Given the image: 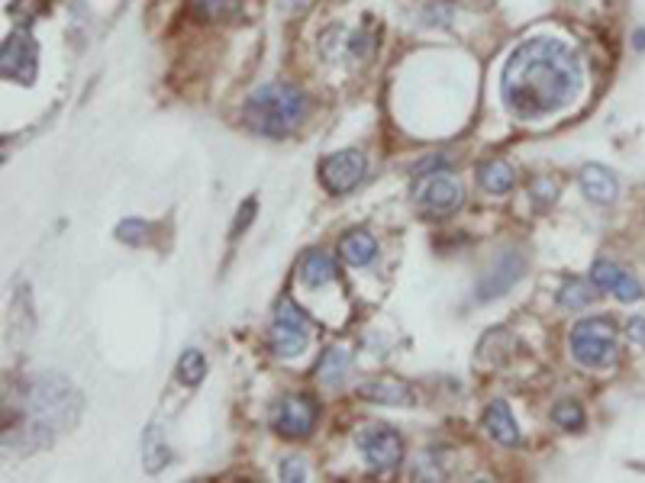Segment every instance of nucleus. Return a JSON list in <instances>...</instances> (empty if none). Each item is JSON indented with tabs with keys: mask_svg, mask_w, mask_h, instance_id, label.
<instances>
[{
	"mask_svg": "<svg viewBox=\"0 0 645 483\" xmlns=\"http://www.w3.org/2000/svg\"><path fill=\"white\" fill-rule=\"evenodd\" d=\"M584 87V68L562 39L536 36L520 42L500 71V97L516 120H542L565 110Z\"/></svg>",
	"mask_w": 645,
	"mask_h": 483,
	"instance_id": "f257e3e1",
	"label": "nucleus"
},
{
	"mask_svg": "<svg viewBox=\"0 0 645 483\" xmlns=\"http://www.w3.org/2000/svg\"><path fill=\"white\" fill-rule=\"evenodd\" d=\"M249 129L258 136L284 139L304 123L307 116V94L294 84H265L255 94H249L246 107H242Z\"/></svg>",
	"mask_w": 645,
	"mask_h": 483,
	"instance_id": "f03ea898",
	"label": "nucleus"
},
{
	"mask_svg": "<svg viewBox=\"0 0 645 483\" xmlns=\"http://www.w3.org/2000/svg\"><path fill=\"white\" fill-rule=\"evenodd\" d=\"M81 397L78 390L59 374H42L30 380L26 387V416H30L33 445H46L49 435L42 432H59L78 419Z\"/></svg>",
	"mask_w": 645,
	"mask_h": 483,
	"instance_id": "7ed1b4c3",
	"label": "nucleus"
},
{
	"mask_svg": "<svg viewBox=\"0 0 645 483\" xmlns=\"http://www.w3.org/2000/svg\"><path fill=\"white\" fill-rule=\"evenodd\" d=\"M568 348L584 368H610L616 355H620V335H616L613 319L607 316L581 319L568 335Z\"/></svg>",
	"mask_w": 645,
	"mask_h": 483,
	"instance_id": "20e7f679",
	"label": "nucleus"
},
{
	"mask_svg": "<svg viewBox=\"0 0 645 483\" xmlns=\"http://www.w3.org/2000/svg\"><path fill=\"white\" fill-rule=\"evenodd\" d=\"M313 339V322L310 316L300 310L294 300H278L275 306V326H271V348L278 358H294L304 355L307 345Z\"/></svg>",
	"mask_w": 645,
	"mask_h": 483,
	"instance_id": "39448f33",
	"label": "nucleus"
},
{
	"mask_svg": "<svg viewBox=\"0 0 645 483\" xmlns=\"http://www.w3.org/2000/svg\"><path fill=\"white\" fill-rule=\"evenodd\" d=\"M449 168L433 171V174H420L417 184H413V200L417 207L433 213V216H449L465 203V190L458 184L452 174H446Z\"/></svg>",
	"mask_w": 645,
	"mask_h": 483,
	"instance_id": "423d86ee",
	"label": "nucleus"
},
{
	"mask_svg": "<svg viewBox=\"0 0 645 483\" xmlns=\"http://www.w3.org/2000/svg\"><path fill=\"white\" fill-rule=\"evenodd\" d=\"M365 171H368V161H365L362 152H358V149H342L336 155L323 158L320 181L333 197H342V194H349V190H355L358 184H362Z\"/></svg>",
	"mask_w": 645,
	"mask_h": 483,
	"instance_id": "0eeeda50",
	"label": "nucleus"
},
{
	"mask_svg": "<svg viewBox=\"0 0 645 483\" xmlns=\"http://www.w3.org/2000/svg\"><path fill=\"white\" fill-rule=\"evenodd\" d=\"M523 271H526L523 252H516V248H507V252H500V255L491 261V268H487L484 277L478 281L475 300H478V303H491V300H497V297H504L507 290L523 277Z\"/></svg>",
	"mask_w": 645,
	"mask_h": 483,
	"instance_id": "6e6552de",
	"label": "nucleus"
},
{
	"mask_svg": "<svg viewBox=\"0 0 645 483\" xmlns=\"http://www.w3.org/2000/svg\"><path fill=\"white\" fill-rule=\"evenodd\" d=\"M358 448L375 471H391L404 458V438L391 426H365L358 432Z\"/></svg>",
	"mask_w": 645,
	"mask_h": 483,
	"instance_id": "1a4fd4ad",
	"label": "nucleus"
},
{
	"mask_svg": "<svg viewBox=\"0 0 645 483\" xmlns=\"http://www.w3.org/2000/svg\"><path fill=\"white\" fill-rule=\"evenodd\" d=\"M0 68H4L7 81L17 84H33L36 81V68H39V49L36 42L26 33H13L7 36L4 49H0Z\"/></svg>",
	"mask_w": 645,
	"mask_h": 483,
	"instance_id": "9d476101",
	"label": "nucleus"
},
{
	"mask_svg": "<svg viewBox=\"0 0 645 483\" xmlns=\"http://www.w3.org/2000/svg\"><path fill=\"white\" fill-rule=\"evenodd\" d=\"M317 426V403L310 397H284L278 406V416H275V429L284 438H307Z\"/></svg>",
	"mask_w": 645,
	"mask_h": 483,
	"instance_id": "9b49d317",
	"label": "nucleus"
},
{
	"mask_svg": "<svg viewBox=\"0 0 645 483\" xmlns=\"http://www.w3.org/2000/svg\"><path fill=\"white\" fill-rule=\"evenodd\" d=\"M591 281H594V287L616 294L623 303H636L642 297V284L620 265H613V261H597L591 268Z\"/></svg>",
	"mask_w": 645,
	"mask_h": 483,
	"instance_id": "f8f14e48",
	"label": "nucleus"
},
{
	"mask_svg": "<svg viewBox=\"0 0 645 483\" xmlns=\"http://www.w3.org/2000/svg\"><path fill=\"white\" fill-rule=\"evenodd\" d=\"M358 393L381 406H410L413 403V387L400 377H375L358 387Z\"/></svg>",
	"mask_w": 645,
	"mask_h": 483,
	"instance_id": "ddd939ff",
	"label": "nucleus"
},
{
	"mask_svg": "<svg viewBox=\"0 0 645 483\" xmlns=\"http://www.w3.org/2000/svg\"><path fill=\"white\" fill-rule=\"evenodd\" d=\"M581 190L591 203H613L620 194V184H616V174L604 165H584L581 168Z\"/></svg>",
	"mask_w": 645,
	"mask_h": 483,
	"instance_id": "4468645a",
	"label": "nucleus"
},
{
	"mask_svg": "<svg viewBox=\"0 0 645 483\" xmlns=\"http://www.w3.org/2000/svg\"><path fill=\"white\" fill-rule=\"evenodd\" d=\"M484 429L497 445H516V442H520V429H516V419H513L510 406L504 400H494L491 406H487Z\"/></svg>",
	"mask_w": 645,
	"mask_h": 483,
	"instance_id": "2eb2a0df",
	"label": "nucleus"
},
{
	"mask_svg": "<svg viewBox=\"0 0 645 483\" xmlns=\"http://www.w3.org/2000/svg\"><path fill=\"white\" fill-rule=\"evenodd\" d=\"M339 252L352 268H362V265H371V261H375L378 242L371 239L365 229H352V232H346V236L339 239Z\"/></svg>",
	"mask_w": 645,
	"mask_h": 483,
	"instance_id": "dca6fc26",
	"label": "nucleus"
},
{
	"mask_svg": "<svg viewBox=\"0 0 645 483\" xmlns=\"http://www.w3.org/2000/svg\"><path fill=\"white\" fill-rule=\"evenodd\" d=\"M300 281H304L307 287L333 284L336 281V261L326 252H320V248H313V252H307L304 261H300Z\"/></svg>",
	"mask_w": 645,
	"mask_h": 483,
	"instance_id": "f3484780",
	"label": "nucleus"
},
{
	"mask_svg": "<svg viewBox=\"0 0 645 483\" xmlns=\"http://www.w3.org/2000/svg\"><path fill=\"white\" fill-rule=\"evenodd\" d=\"M168 461H171V448L165 442L162 429L159 426H149L146 435H142V467H146L149 474H159Z\"/></svg>",
	"mask_w": 645,
	"mask_h": 483,
	"instance_id": "a211bd4d",
	"label": "nucleus"
},
{
	"mask_svg": "<svg viewBox=\"0 0 645 483\" xmlns=\"http://www.w3.org/2000/svg\"><path fill=\"white\" fill-rule=\"evenodd\" d=\"M478 178H481V187L487 190V194H507V190H513V184H516V174L507 161H487Z\"/></svg>",
	"mask_w": 645,
	"mask_h": 483,
	"instance_id": "6ab92c4d",
	"label": "nucleus"
},
{
	"mask_svg": "<svg viewBox=\"0 0 645 483\" xmlns=\"http://www.w3.org/2000/svg\"><path fill=\"white\" fill-rule=\"evenodd\" d=\"M349 368H352L349 351L346 348H329L323 355V361H320V380H323V384H329V387H339L342 377L349 374Z\"/></svg>",
	"mask_w": 645,
	"mask_h": 483,
	"instance_id": "aec40b11",
	"label": "nucleus"
},
{
	"mask_svg": "<svg viewBox=\"0 0 645 483\" xmlns=\"http://www.w3.org/2000/svg\"><path fill=\"white\" fill-rule=\"evenodd\" d=\"M558 303H562L565 310H584V306L594 303V290H591V284H584L581 277H568L562 290H558Z\"/></svg>",
	"mask_w": 645,
	"mask_h": 483,
	"instance_id": "412c9836",
	"label": "nucleus"
},
{
	"mask_svg": "<svg viewBox=\"0 0 645 483\" xmlns=\"http://www.w3.org/2000/svg\"><path fill=\"white\" fill-rule=\"evenodd\" d=\"M178 377H181V384H200V380L207 377V358H204V351H197V348H188L181 355L178 361Z\"/></svg>",
	"mask_w": 645,
	"mask_h": 483,
	"instance_id": "4be33fe9",
	"label": "nucleus"
},
{
	"mask_svg": "<svg viewBox=\"0 0 645 483\" xmlns=\"http://www.w3.org/2000/svg\"><path fill=\"white\" fill-rule=\"evenodd\" d=\"M552 419H555L562 429L575 432V429L584 426V409H581V403H575V400H565V403H558V406L552 409Z\"/></svg>",
	"mask_w": 645,
	"mask_h": 483,
	"instance_id": "5701e85b",
	"label": "nucleus"
},
{
	"mask_svg": "<svg viewBox=\"0 0 645 483\" xmlns=\"http://www.w3.org/2000/svg\"><path fill=\"white\" fill-rule=\"evenodd\" d=\"M117 239L126 245H142L149 239V223L146 219H123V223L117 226Z\"/></svg>",
	"mask_w": 645,
	"mask_h": 483,
	"instance_id": "b1692460",
	"label": "nucleus"
},
{
	"mask_svg": "<svg viewBox=\"0 0 645 483\" xmlns=\"http://www.w3.org/2000/svg\"><path fill=\"white\" fill-rule=\"evenodd\" d=\"M281 480H288V483L307 480V464L300 461V458H288V461H281Z\"/></svg>",
	"mask_w": 645,
	"mask_h": 483,
	"instance_id": "393cba45",
	"label": "nucleus"
},
{
	"mask_svg": "<svg viewBox=\"0 0 645 483\" xmlns=\"http://www.w3.org/2000/svg\"><path fill=\"white\" fill-rule=\"evenodd\" d=\"M194 4H197L200 10H204V13H207V17H220V13H223V10H229V7H233V4H236V0H194Z\"/></svg>",
	"mask_w": 645,
	"mask_h": 483,
	"instance_id": "a878e982",
	"label": "nucleus"
},
{
	"mask_svg": "<svg viewBox=\"0 0 645 483\" xmlns=\"http://www.w3.org/2000/svg\"><path fill=\"white\" fill-rule=\"evenodd\" d=\"M252 216H255V200L242 203V210H239V216H236V226H233V236H239V232L252 223Z\"/></svg>",
	"mask_w": 645,
	"mask_h": 483,
	"instance_id": "bb28decb",
	"label": "nucleus"
},
{
	"mask_svg": "<svg viewBox=\"0 0 645 483\" xmlns=\"http://www.w3.org/2000/svg\"><path fill=\"white\" fill-rule=\"evenodd\" d=\"M629 339H633L636 345L645 348V319L636 316V319H629Z\"/></svg>",
	"mask_w": 645,
	"mask_h": 483,
	"instance_id": "cd10ccee",
	"label": "nucleus"
},
{
	"mask_svg": "<svg viewBox=\"0 0 645 483\" xmlns=\"http://www.w3.org/2000/svg\"><path fill=\"white\" fill-rule=\"evenodd\" d=\"M304 4H307V0H284V7H291V10L294 7H304Z\"/></svg>",
	"mask_w": 645,
	"mask_h": 483,
	"instance_id": "c85d7f7f",
	"label": "nucleus"
},
{
	"mask_svg": "<svg viewBox=\"0 0 645 483\" xmlns=\"http://www.w3.org/2000/svg\"><path fill=\"white\" fill-rule=\"evenodd\" d=\"M636 39H639V42H636V46H639V49H645V33H639Z\"/></svg>",
	"mask_w": 645,
	"mask_h": 483,
	"instance_id": "c756f323",
	"label": "nucleus"
}]
</instances>
